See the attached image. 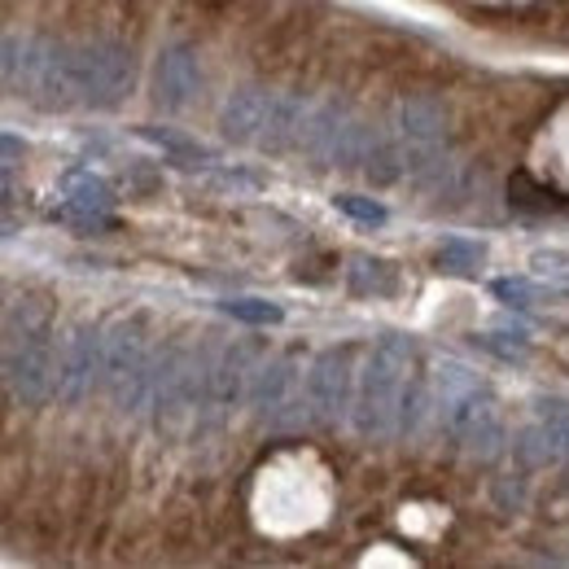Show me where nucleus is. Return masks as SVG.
<instances>
[{
	"instance_id": "1",
	"label": "nucleus",
	"mask_w": 569,
	"mask_h": 569,
	"mask_svg": "<svg viewBox=\"0 0 569 569\" xmlns=\"http://www.w3.org/2000/svg\"><path fill=\"white\" fill-rule=\"evenodd\" d=\"M408 359H412V342L390 333L372 347V356L359 372L356 390V429L359 438H386L395 421L403 417V381H408Z\"/></svg>"
},
{
	"instance_id": "2",
	"label": "nucleus",
	"mask_w": 569,
	"mask_h": 569,
	"mask_svg": "<svg viewBox=\"0 0 569 569\" xmlns=\"http://www.w3.org/2000/svg\"><path fill=\"white\" fill-rule=\"evenodd\" d=\"M101 381L110 390V399L128 412L137 408L153 381L149 372V338H144V316H128L106 333V351H101Z\"/></svg>"
},
{
	"instance_id": "3",
	"label": "nucleus",
	"mask_w": 569,
	"mask_h": 569,
	"mask_svg": "<svg viewBox=\"0 0 569 569\" xmlns=\"http://www.w3.org/2000/svg\"><path fill=\"white\" fill-rule=\"evenodd\" d=\"M74 79L83 106L114 110L137 83V58L123 40H88L74 49Z\"/></svg>"
},
{
	"instance_id": "4",
	"label": "nucleus",
	"mask_w": 569,
	"mask_h": 569,
	"mask_svg": "<svg viewBox=\"0 0 569 569\" xmlns=\"http://www.w3.org/2000/svg\"><path fill=\"white\" fill-rule=\"evenodd\" d=\"M58 363L53 356V342L49 333L40 338H27V342H9L4 347V390L27 403V408H40L44 399L58 395Z\"/></svg>"
},
{
	"instance_id": "5",
	"label": "nucleus",
	"mask_w": 569,
	"mask_h": 569,
	"mask_svg": "<svg viewBox=\"0 0 569 569\" xmlns=\"http://www.w3.org/2000/svg\"><path fill=\"white\" fill-rule=\"evenodd\" d=\"M442 426L456 442H465L473 456L491 460L503 447V426H499V403L491 399L487 386H473L465 395H456L451 403H442Z\"/></svg>"
},
{
	"instance_id": "6",
	"label": "nucleus",
	"mask_w": 569,
	"mask_h": 569,
	"mask_svg": "<svg viewBox=\"0 0 569 569\" xmlns=\"http://www.w3.org/2000/svg\"><path fill=\"white\" fill-rule=\"evenodd\" d=\"M351 372H356V347H333L311 363L307 372V403L316 412L320 426H333L342 421L347 403H351Z\"/></svg>"
},
{
	"instance_id": "7",
	"label": "nucleus",
	"mask_w": 569,
	"mask_h": 569,
	"mask_svg": "<svg viewBox=\"0 0 569 569\" xmlns=\"http://www.w3.org/2000/svg\"><path fill=\"white\" fill-rule=\"evenodd\" d=\"M202 97V62L193 44H167L153 67V101L162 110H189Z\"/></svg>"
},
{
	"instance_id": "8",
	"label": "nucleus",
	"mask_w": 569,
	"mask_h": 569,
	"mask_svg": "<svg viewBox=\"0 0 569 569\" xmlns=\"http://www.w3.org/2000/svg\"><path fill=\"white\" fill-rule=\"evenodd\" d=\"M250 359H254V347H228L223 356L207 363L202 399H198V412H202L207 426H219L232 412V403L241 399L246 377H250Z\"/></svg>"
},
{
	"instance_id": "9",
	"label": "nucleus",
	"mask_w": 569,
	"mask_h": 569,
	"mask_svg": "<svg viewBox=\"0 0 569 569\" xmlns=\"http://www.w3.org/2000/svg\"><path fill=\"white\" fill-rule=\"evenodd\" d=\"M101 351H106V338L92 329V325H79L62 351L58 363V399L62 403H83L88 390H92V377L101 372Z\"/></svg>"
},
{
	"instance_id": "10",
	"label": "nucleus",
	"mask_w": 569,
	"mask_h": 569,
	"mask_svg": "<svg viewBox=\"0 0 569 569\" xmlns=\"http://www.w3.org/2000/svg\"><path fill=\"white\" fill-rule=\"evenodd\" d=\"M399 137L408 144V158H433L438 144L447 137V110L438 97L412 92L399 106Z\"/></svg>"
},
{
	"instance_id": "11",
	"label": "nucleus",
	"mask_w": 569,
	"mask_h": 569,
	"mask_svg": "<svg viewBox=\"0 0 569 569\" xmlns=\"http://www.w3.org/2000/svg\"><path fill=\"white\" fill-rule=\"evenodd\" d=\"M517 456L530 469H548V465H569V408L557 403V412H548L543 421L526 429L517 438Z\"/></svg>"
},
{
	"instance_id": "12",
	"label": "nucleus",
	"mask_w": 569,
	"mask_h": 569,
	"mask_svg": "<svg viewBox=\"0 0 569 569\" xmlns=\"http://www.w3.org/2000/svg\"><path fill=\"white\" fill-rule=\"evenodd\" d=\"M268 110H272V92L263 88H237L219 114V132L228 141L246 144V141H259L263 123H268Z\"/></svg>"
},
{
	"instance_id": "13",
	"label": "nucleus",
	"mask_w": 569,
	"mask_h": 569,
	"mask_svg": "<svg viewBox=\"0 0 569 569\" xmlns=\"http://www.w3.org/2000/svg\"><path fill=\"white\" fill-rule=\"evenodd\" d=\"M302 128H307V119H302V106H298V97L293 92H272V110H268V123H263V132H259V149H268V153H284L293 141H302Z\"/></svg>"
},
{
	"instance_id": "14",
	"label": "nucleus",
	"mask_w": 569,
	"mask_h": 569,
	"mask_svg": "<svg viewBox=\"0 0 569 569\" xmlns=\"http://www.w3.org/2000/svg\"><path fill=\"white\" fill-rule=\"evenodd\" d=\"M40 333H53V307L44 298H13L4 311V347L40 338Z\"/></svg>"
},
{
	"instance_id": "15",
	"label": "nucleus",
	"mask_w": 569,
	"mask_h": 569,
	"mask_svg": "<svg viewBox=\"0 0 569 569\" xmlns=\"http://www.w3.org/2000/svg\"><path fill=\"white\" fill-rule=\"evenodd\" d=\"M289 386H293V363L289 359H268L259 368L254 390H250V403L259 408V417H277V408H284Z\"/></svg>"
},
{
	"instance_id": "16",
	"label": "nucleus",
	"mask_w": 569,
	"mask_h": 569,
	"mask_svg": "<svg viewBox=\"0 0 569 569\" xmlns=\"http://www.w3.org/2000/svg\"><path fill=\"white\" fill-rule=\"evenodd\" d=\"M508 198H512V207H521V211H569L566 198H561L557 189H543L530 171H512Z\"/></svg>"
},
{
	"instance_id": "17",
	"label": "nucleus",
	"mask_w": 569,
	"mask_h": 569,
	"mask_svg": "<svg viewBox=\"0 0 569 569\" xmlns=\"http://www.w3.org/2000/svg\"><path fill=\"white\" fill-rule=\"evenodd\" d=\"M62 198L79 202V207H97V211H110L114 207V184L92 176V171H67L62 176Z\"/></svg>"
},
{
	"instance_id": "18",
	"label": "nucleus",
	"mask_w": 569,
	"mask_h": 569,
	"mask_svg": "<svg viewBox=\"0 0 569 569\" xmlns=\"http://www.w3.org/2000/svg\"><path fill=\"white\" fill-rule=\"evenodd\" d=\"M482 246L478 241H465V237H451V241H442L438 246V254H433V268L438 272H447V277H473L478 268H482Z\"/></svg>"
},
{
	"instance_id": "19",
	"label": "nucleus",
	"mask_w": 569,
	"mask_h": 569,
	"mask_svg": "<svg viewBox=\"0 0 569 569\" xmlns=\"http://www.w3.org/2000/svg\"><path fill=\"white\" fill-rule=\"evenodd\" d=\"M223 307V316H232V320H241V325H259V329H268V325H281L284 311L277 302H268V298H228V302H219Z\"/></svg>"
},
{
	"instance_id": "20",
	"label": "nucleus",
	"mask_w": 569,
	"mask_h": 569,
	"mask_svg": "<svg viewBox=\"0 0 569 569\" xmlns=\"http://www.w3.org/2000/svg\"><path fill=\"white\" fill-rule=\"evenodd\" d=\"M53 219H62V223H71L74 232H88V237H101V232H114L119 228V219L110 211H97V207H79V202H62Z\"/></svg>"
},
{
	"instance_id": "21",
	"label": "nucleus",
	"mask_w": 569,
	"mask_h": 569,
	"mask_svg": "<svg viewBox=\"0 0 569 569\" xmlns=\"http://www.w3.org/2000/svg\"><path fill=\"white\" fill-rule=\"evenodd\" d=\"M351 289L356 293H390L395 289V268L381 259H356L351 263Z\"/></svg>"
},
{
	"instance_id": "22",
	"label": "nucleus",
	"mask_w": 569,
	"mask_h": 569,
	"mask_svg": "<svg viewBox=\"0 0 569 569\" xmlns=\"http://www.w3.org/2000/svg\"><path fill=\"white\" fill-rule=\"evenodd\" d=\"M491 289H496V298L512 302V307H539L543 298H552V293H557V289H548V293H543L539 284H535V281H521V277H499V281L491 284Z\"/></svg>"
},
{
	"instance_id": "23",
	"label": "nucleus",
	"mask_w": 569,
	"mask_h": 569,
	"mask_svg": "<svg viewBox=\"0 0 569 569\" xmlns=\"http://www.w3.org/2000/svg\"><path fill=\"white\" fill-rule=\"evenodd\" d=\"M333 207L342 214H351L356 223H368V228H381L386 223V207L377 198H359V193H338Z\"/></svg>"
},
{
	"instance_id": "24",
	"label": "nucleus",
	"mask_w": 569,
	"mask_h": 569,
	"mask_svg": "<svg viewBox=\"0 0 569 569\" xmlns=\"http://www.w3.org/2000/svg\"><path fill=\"white\" fill-rule=\"evenodd\" d=\"M535 272H539L543 281H552L557 293H569V254H561V250L535 254Z\"/></svg>"
},
{
	"instance_id": "25",
	"label": "nucleus",
	"mask_w": 569,
	"mask_h": 569,
	"mask_svg": "<svg viewBox=\"0 0 569 569\" xmlns=\"http://www.w3.org/2000/svg\"><path fill=\"white\" fill-rule=\"evenodd\" d=\"M141 137L144 141H158V144H167V149H176V153H193V158H207V149L202 144H193V141H184L180 132H158V128H141Z\"/></svg>"
},
{
	"instance_id": "26",
	"label": "nucleus",
	"mask_w": 569,
	"mask_h": 569,
	"mask_svg": "<svg viewBox=\"0 0 569 569\" xmlns=\"http://www.w3.org/2000/svg\"><path fill=\"white\" fill-rule=\"evenodd\" d=\"M482 347H487V351H496L499 359L526 356V338H521V333H512V338H508V333H482Z\"/></svg>"
},
{
	"instance_id": "27",
	"label": "nucleus",
	"mask_w": 569,
	"mask_h": 569,
	"mask_svg": "<svg viewBox=\"0 0 569 569\" xmlns=\"http://www.w3.org/2000/svg\"><path fill=\"white\" fill-rule=\"evenodd\" d=\"M13 158H18V141H13V137H4V167H13Z\"/></svg>"
},
{
	"instance_id": "28",
	"label": "nucleus",
	"mask_w": 569,
	"mask_h": 569,
	"mask_svg": "<svg viewBox=\"0 0 569 569\" xmlns=\"http://www.w3.org/2000/svg\"><path fill=\"white\" fill-rule=\"evenodd\" d=\"M566 487H569V478H566Z\"/></svg>"
}]
</instances>
